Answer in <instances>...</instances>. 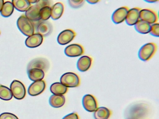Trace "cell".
I'll return each instance as SVG.
<instances>
[{
  "mask_svg": "<svg viewBox=\"0 0 159 119\" xmlns=\"http://www.w3.org/2000/svg\"><path fill=\"white\" fill-rule=\"evenodd\" d=\"M43 42V36L39 33H34L28 36L25 41V44L28 47L34 48L39 46Z\"/></svg>",
  "mask_w": 159,
  "mask_h": 119,
  "instance_id": "7c38bea8",
  "label": "cell"
},
{
  "mask_svg": "<svg viewBox=\"0 0 159 119\" xmlns=\"http://www.w3.org/2000/svg\"><path fill=\"white\" fill-rule=\"evenodd\" d=\"M140 20L146 21L150 24H153L158 21V17L157 13L151 9H141L139 13Z\"/></svg>",
  "mask_w": 159,
  "mask_h": 119,
  "instance_id": "8992f818",
  "label": "cell"
},
{
  "mask_svg": "<svg viewBox=\"0 0 159 119\" xmlns=\"http://www.w3.org/2000/svg\"><path fill=\"white\" fill-rule=\"evenodd\" d=\"M46 87V84L43 80L36 81L32 83L28 88L29 94L32 96L39 95L44 91Z\"/></svg>",
  "mask_w": 159,
  "mask_h": 119,
  "instance_id": "30bf717a",
  "label": "cell"
},
{
  "mask_svg": "<svg viewBox=\"0 0 159 119\" xmlns=\"http://www.w3.org/2000/svg\"><path fill=\"white\" fill-rule=\"evenodd\" d=\"M93 62V59L89 56L81 57L77 62V68L81 72H86L91 68Z\"/></svg>",
  "mask_w": 159,
  "mask_h": 119,
  "instance_id": "4fadbf2b",
  "label": "cell"
},
{
  "mask_svg": "<svg viewBox=\"0 0 159 119\" xmlns=\"http://www.w3.org/2000/svg\"><path fill=\"white\" fill-rule=\"evenodd\" d=\"M28 1L31 4L35 3L38 2H39V0H28Z\"/></svg>",
  "mask_w": 159,
  "mask_h": 119,
  "instance_id": "836d02e7",
  "label": "cell"
},
{
  "mask_svg": "<svg viewBox=\"0 0 159 119\" xmlns=\"http://www.w3.org/2000/svg\"><path fill=\"white\" fill-rule=\"evenodd\" d=\"M141 10V8L137 7L129 9L125 20L127 24L129 26H133L136 24L140 20L139 13Z\"/></svg>",
  "mask_w": 159,
  "mask_h": 119,
  "instance_id": "8fae6325",
  "label": "cell"
},
{
  "mask_svg": "<svg viewBox=\"0 0 159 119\" xmlns=\"http://www.w3.org/2000/svg\"><path fill=\"white\" fill-rule=\"evenodd\" d=\"M13 96L17 99H22L25 97L26 91L25 85L20 81L14 80L11 85Z\"/></svg>",
  "mask_w": 159,
  "mask_h": 119,
  "instance_id": "277c9868",
  "label": "cell"
},
{
  "mask_svg": "<svg viewBox=\"0 0 159 119\" xmlns=\"http://www.w3.org/2000/svg\"><path fill=\"white\" fill-rule=\"evenodd\" d=\"M63 119H80L79 115L77 112H72L66 115Z\"/></svg>",
  "mask_w": 159,
  "mask_h": 119,
  "instance_id": "f546056e",
  "label": "cell"
},
{
  "mask_svg": "<svg viewBox=\"0 0 159 119\" xmlns=\"http://www.w3.org/2000/svg\"><path fill=\"white\" fill-rule=\"evenodd\" d=\"M129 8L127 7H122L114 11L112 15V20L115 24L122 23L126 19Z\"/></svg>",
  "mask_w": 159,
  "mask_h": 119,
  "instance_id": "9c48e42d",
  "label": "cell"
},
{
  "mask_svg": "<svg viewBox=\"0 0 159 119\" xmlns=\"http://www.w3.org/2000/svg\"><path fill=\"white\" fill-rule=\"evenodd\" d=\"M0 34H1V32H0Z\"/></svg>",
  "mask_w": 159,
  "mask_h": 119,
  "instance_id": "e575fe53",
  "label": "cell"
},
{
  "mask_svg": "<svg viewBox=\"0 0 159 119\" xmlns=\"http://www.w3.org/2000/svg\"><path fill=\"white\" fill-rule=\"evenodd\" d=\"M0 119H19L18 117L11 113L4 112L0 115Z\"/></svg>",
  "mask_w": 159,
  "mask_h": 119,
  "instance_id": "f1b7e54d",
  "label": "cell"
},
{
  "mask_svg": "<svg viewBox=\"0 0 159 119\" xmlns=\"http://www.w3.org/2000/svg\"><path fill=\"white\" fill-rule=\"evenodd\" d=\"M84 108L89 112H94L98 108L97 100L92 95H86L84 96L82 100Z\"/></svg>",
  "mask_w": 159,
  "mask_h": 119,
  "instance_id": "52a82bcc",
  "label": "cell"
},
{
  "mask_svg": "<svg viewBox=\"0 0 159 119\" xmlns=\"http://www.w3.org/2000/svg\"><path fill=\"white\" fill-rule=\"evenodd\" d=\"M68 90L67 87L62 84L61 82H56L52 84L50 87L51 92L54 95H64Z\"/></svg>",
  "mask_w": 159,
  "mask_h": 119,
  "instance_id": "7402d4cb",
  "label": "cell"
},
{
  "mask_svg": "<svg viewBox=\"0 0 159 119\" xmlns=\"http://www.w3.org/2000/svg\"><path fill=\"white\" fill-rule=\"evenodd\" d=\"M76 36V32L73 30L67 29L59 33L57 37V42L61 45H65L72 42Z\"/></svg>",
  "mask_w": 159,
  "mask_h": 119,
  "instance_id": "5b68a950",
  "label": "cell"
},
{
  "mask_svg": "<svg viewBox=\"0 0 159 119\" xmlns=\"http://www.w3.org/2000/svg\"><path fill=\"white\" fill-rule=\"evenodd\" d=\"M111 114V111L106 107L98 108L94 112L95 119H108Z\"/></svg>",
  "mask_w": 159,
  "mask_h": 119,
  "instance_id": "d6986e66",
  "label": "cell"
},
{
  "mask_svg": "<svg viewBox=\"0 0 159 119\" xmlns=\"http://www.w3.org/2000/svg\"><path fill=\"white\" fill-rule=\"evenodd\" d=\"M37 30V32L43 36H47L52 32V25L49 21H42L39 24Z\"/></svg>",
  "mask_w": 159,
  "mask_h": 119,
  "instance_id": "9a60e30c",
  "label": "cell"
},
{
  "mask_svg": "<svg viewBox=\"0 0 159 119\" xmlns=\"http://www.w3.org/2000/svg\"><path fill=\"white\" fill-rule=\"evenodd\" d=\"M136 30L141 34L149 33L151 28V24L144 20H139L134 25Z\"/></svg>",
  "mask_w": 159,
  "mask_h": 119,
  "instance_id": "44dd1931",
  "label": "cell"
},
{
  "mask_svg": "<svg viewBox=\"0 0 159 119\" xmlns=\"http://www.w3.org/2000/svg\"><path fill=\"white\" fill-rule=\"evenodd\" d=\"M17 25L20 31L26 36H29L34 34V24L25 15H22L18 19Z\"/></svg>",
  "mask_w": 159,
  "mask_h": 119,
  "instance_id": "6da1fadb",
  "label": "cell"
},
{
  "mask_svg": "<svg viewBox=\"0 0 159 119\" xmlns=\"http://www.w3.org/2000/svg\"><path fill=\"white\" fill-rule=\"evenodd\" d=\"M12 3L14 7L20 12H26L31 6L28 0H12Z\"/></svg>",
  "mask_w": 159,
  "mask_h": 119,
  "instance_id": "603a6c76",
  "label": "cell"
},
{
  "mask_svg": "<svg viewBox=\"0 0 159 119\" xmlns=\"http://www.w3.org/2000/svg\"><path fill=\"white\" fill-rule=\"evenodd\" d=\"M13 97L10 88L0 85V99L4 100H10Z\"/></svg>",
  "mask_w": 159,
  "mask_h": 119,
  "instance_id": "d4e9b609",
  "label": "cell"
},
{
  "mask_svg": "<svg viewBox=\"0 0 159 119\" xmlns=\"http://www.w3.org/2000/svg\"><path fill=\"white\" fill-rule=\"evenodd\" d=\"M64 5L62 2H57L51 7V17L54 20L60 18L64 12Z\"/></svg>",
  "mask_w": 159,
  "mask_h": 119,
  "instance_id": "e0dca14e",
  "label": "cell"
},
{
  "mask_svg": "<svg viewBox=\"0 0 159 119\" xmlns=\"http://www.w3.org/2000/svg\"><path fill=\"white\" fill-rule=\"evenodd\" d=\"M13 5L11 2H6L3 4V6L2 8L1 13L2 15L4 17H8L10 16L14 12Z\"/></svg>",
  "mask_w": 159,
  "mask_h": 119,
  "instance_id": "cb8c5ba5",
  "label": "cell"
},
{
  "mask_svg": "<svg viewBox=\"0 0 159 119\" xmlns=\"http://www.w3.org/2000/svg\"><path fill=\"white\" fill-rule=\"evenodd\" d=\"M40 7L38 5L30 6L26 11L25 16L31 21H37L40 20Z\"/></svg>",
  "mask_w": 159,
  "mask_h": 119,
  "instance_id": "5bb4252c",
  "label": "cell"
},
{
  "mask_svg": "<svg viewBox=\"0 0 159 119\" xmlns=\"http://www.w3.org/2000/svg\"><path fill=\"white\" fill-rule=\"evenodd\" d=\"M60 82L66 87H76L80 85V80L79 75L76 73L68 72L61 76Z\"/></svg>",
  "mask_w": 159,
  "mask_h": 119,
  "instance_id": "3957f363",
  "label": "cell"
},
{
  "mask_svg": "<svg viewBox=\"0 0 159 119\" xmlns=\"http://www.w3.org/2000/svg\"><path fill=\"white\" fill-rule=\"evenodd\" d=\"M66 102V98L63 95H53L50 97L49 103L52 107L59 108L64 106Z\"/></svg>",
  "mask_w": 159,
  "mask_h": 119,
  "instance_id": "ac0fdd59",
  "label": "cell"
},
{
  "mask_svg": "<svg viewBox=\"0 0 159 119\" xmlns=\"http://www.w3.org/2000/svg\"><path fill=\"white\" fill-rule=\"evenodd\" d=\"M86 1L91 4H94L98 3L100 0H86Z\"/></svg>",
  "mask_w": 159,
  "mask_h": 119,
  "instance_id": "4dcf8cb0",
  "label": "cell"
},
{
  "mask_svg": "<svg viewBox=\"0 0 159 119\" xmlns=\"http://www.w3.org/2000/svg\"><path fill=\"white\" fill-rule=\"evenodd\" d=\"M65 53L67 56L71 57L80 56L83 55V46L79 44H72L68 46L65 50Z\"/></svg>",
  "mask_w": 159,
  "mask_h": 119,
  "instance_id": "ba28073f",
  "label": "cell"
},
{
  "mask_svg": "<svg viewBox=\"0 0 159 119\" xmlns=\"http://www.w3.org/2000/svg\"><path fill=\"white\" fill-rule=\"evenodd\" d=\"M157 49V45L154 43L150 42L146 44L139 49V57L143 61H148L153 57Z\"/></svg>",
  "mask_w": 159,
  "mask_h": 119,
  "instance_id": "7a4b0ae2",
  "label": "cell"
},
{
  "mask_svg": "<svg viewBox=\"0 0 159 119\" xmlns=\"http://www.w3.org/2000/svg\"><path fill=\"white\" fill-rule=\"evenodd\" d=\"M144 1L149 3H155L158 2L159 0H144Z\"/></svg>",
  "mask_w": 159,
  "mask_h": 119,
  "instance_id": "d6a6232c",
  "label": "cell"
},
{
  "mask_svg": "<svg viewBox=\"0 0 159 119\" xmlns=\"http://www.w3.org/2000/svg\"><path fill=\"white\" fill-rule=\"evenodd\" d=\"M68 1L69 5L73 8L81 7L85 2V0H68Z\"/></svg>",
  "mask_w": 159,
  "mask_h": 119,
  "instance_id": "4316f807",
  "label": "cell"
},
{
  "mask_svg": "<svg viewBox=\"0 0 159 119\" xmlns=\"http://www.w3.org/2000/svg\"><path fill=\"white\" fill-rule=\"evenodd\" d=\"M27 72L30 79L33 82L42 80L45 75L44 71L38 68L30 69L27 70Z\"/></svg>",
  "mask_w": 159,
  "mask_h": 119,
  "instance_id": "2e32d148",
  "label": "cell"
},
{
  "mask_svg": "<svg viewBox=\"0 0 159 119\" xmlns=\"http://www.w3.org/2000/svg\"><path fill=\"white\" fill-rule=\"evenodd\" d=\"M3 4H4V0H0V12L1 11Z\"/></svg>",
  "mask_w": 159,
  "mask_h": 119,
  "instance_id": "1f68e13d",
  "label": "cell"
},
{
  "mask_svg": "<svg viewBox=\"0 0 159 119\" xmlns=\"http://www.w3.org/2000/svg\"><path fill=\"white\" fill-rule=\"evenodd\" d=\"M152 36L159 37V24L155 23L152 25L150 32L149 33Z\"/></svg>",
  "mask_w": 159,
  "mask_h": 119,
  "instance_id": "83f0119b",
  "label": "cell"
},
{
  "mask_svg": "<svg viewBox=\"0 0 159 119\" xmlns=\"http://www.w3.org/2000/svg\"><path fill=\"white\" fill-rule=\"evenodd\" d=\"M48 67H49V63L46 60L38 59L33 60L32 61H30L28 66L27 70L32 68H38L44 70L47 69Z\"/></svg>",
  "mask_w": 159,
  "mask_h": 119,
  "instance_id": "ffe728a7",
  "label": "cell"
},
{
  "mask_svg": "<svg viewBox=\"0 0 159 119\" xmlns=\"http://www.w3.org/2000/svg\"><path fill=\"white\" fill-rule=\"evenodd\" d=\"M40 16L41 20L44 21L49 19L51 17V7L50 6L41 7L40 10Z\"/></svg>",
  "mask_w": 159,
  "mask_h": 119,
  "instance_id": "484cf974",
  "label": "cell"
}]
</instances>
